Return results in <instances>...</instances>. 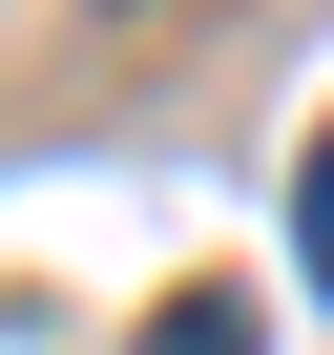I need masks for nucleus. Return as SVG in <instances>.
Wrapping results in <instances>:
<instances>
[{
	"label": "nucleus",
	"instance_id": "obj_2",
	"mask_svg": "<svg viewBox=\"0 0 334 355\" xmlns=\"http://www.w3.org/2000/svg\"><path fill=\"white\" fill-rule=\"evenodd\" d=\"M292 272H313V293H334V146H313V167H292Z\"/></svg>",
	"mask_w": 334,
	"mask_h": 355
},
{
	"label": "nucleus",
	"instance_id": "obj_1",
	"mask_svg": "<svg viewBox=\"0 0 334 355\" xmlns=\"http://www.w3.org/2000/svg\"><path fill=\"white\" fill-rule=\"evenodd\" d=\"M146 355H272V313H251V293H167V313H146Z\"/></svg>",
	"mask_w": 334,
	"mask_h": 355
}]
</instances>
